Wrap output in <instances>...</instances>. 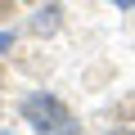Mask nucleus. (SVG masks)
<instances>
[{"mask_svg": "<svg viewBox=\"0 0 135 135\" xmlns=\"http://www.w3.org/2000/svg\"><path fill=\"white\" fill-rule=\"evenodd\" d=\"M23 117H27L41 135H72V131H77L72 113H68L54 95H32V99L23 104Z\"/></svg>", "mask_w": 135, "mask_h": 135, "instance_id": "1", "label": "nucleus"}, {"mask_svg": "<svg viewBox=\"0 0 135 135\" xmlns=\"http://www.w3.org/2000/svg\"><path fill=\"white\" fill-rule=\"evenodd\" d=\"M113 5H117V9H131V5H135V0H113Z\"/></svg>", "mask_w": 135, "mask_h": 135, "instance_id": "2", "label": "nucleus"}, {"mask_svg": "<svg viewBox=\"0 0 135 135\" xmlns=\"http://www.w3.org/2000/svg\"><path fill=\"white\" fill-rule=\"evenodd\" d=\"M5 45H9V36H5V32H0V50H5Z\"/></svg>", "mask_w": 135, "mask_h": 135, "instance_id": "3", "label": "nucleus"}]
</instances>
